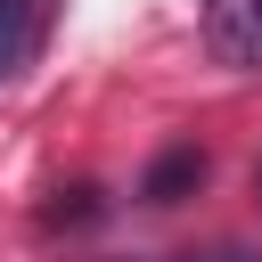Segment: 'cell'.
Listing matches in <instances>:
<instances>
[{"mask_svg": "<svg viewBox=\"0 0 262 262\" xmlns=\"http://www.w3.org/2000/svg\"><path fill=\"white\" fill-rule=\"evenodd\" d=\"M49 16H57V0H0V90H8L33 57H41Z\"/></svg>", "mask_w": 262, "mask_h": 262, "instance_id": "cell-1", "label": "cell"}, {"mask_svg": "<svg viewBox=\"0 0 262 262\" xmlns=\"http://www.w3.org/2000/svg\"><path fill=\"white\" fill-rule=\"evenodd\" d=\"M205 33L221 66H262V0H205Z\"/></svg>", "mask_w": 262, "mask_h": 262, "instance_id": "cell-2", "label": "cell"}, {"mask_svg": "<svg viewBox=\"0 0 262 262\" xmlns=\"http://www.w3.org/2000/svg\"><path fill=\"white\" fill-rule=\"evenodd\" d=\"M196 188H205V147H188V139L164 147V156L147 164V180H139L147 205H180V196H196Z\"/></svg>", "mask_w": 262, "mask_h": 262, "instance_id": "cell-3", "label": "cell"}, {"mask_svg": "<svg viewBox=\"0 0 262 262\" xmlns=\"http://www.w3.org/2000/svg\"><path fill=\"white\" fill-rule=\"evenodd\" d=\"M180 262H262L254 246H213V254H180Z\"/></svg>", "mask_w": 262, "mask_h": 262, "instance_id": "cell-4", "label": "cell"}, {"mask_svg": "<svg viewBox=\"0 0 262 262\" xmlns=\"http://www.w3.org/2000/svg\"><path fill=\"white\" fill-rule=\"evenodd\" d=\"M254 196H262V172H254Z\"/></svg>", "mask_w": 262, "mask_h": 262, "instance_id": "cell-5", "label": "cell"}]
</instances>
